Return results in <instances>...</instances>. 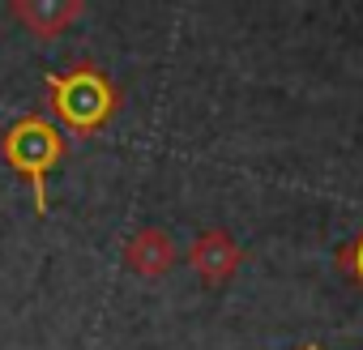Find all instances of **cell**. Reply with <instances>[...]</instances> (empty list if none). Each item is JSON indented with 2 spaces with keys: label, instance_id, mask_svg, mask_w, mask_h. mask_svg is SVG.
<instances>
[{
  "label": "cell",
  "instance_id": "obj_1",
  "mask_svg": "<svg viewBox=\"0 0 363 350\" xmlns=\"http://www.w3.org/2000/svg\"><path fill=\"white\" fill-rule=\"evenodd\" d=\"M48 107L60 120L65 132L73 137H94L99 128H107L124 103L120 86L111 81L107 69H99L94 60H77L65 73H48Z\"/></svg>",
  "mask_w": 363,
  "mask_h": 350
},
{
  "label": "cell",
  "instance_id": "obj_2",
  "mask_svg": "<svg viewBox=\"0 0 363 350\" xmlns=\"http://www.w3.org/2000/svg\"><path fill=\"white\" fill-rule=\"evenodd\" d=\"M65 145H69L65 132L48 115H39V111L18 115L5 128V137H0V158H5L22 175V180L30 184V197H35V214L39 218H48V210H52L48 184H52V171L65 158Z\"/></svg>",
  "mask_w": 363,
  "mask_h": 350
},
{
  "label": "cell",
  "instance_id": "obj_7",
  "mask_svg": "<svg viewBox=\"0 0 363 350\" xmlns=\"http://www.w3.org/2000/svg\"><path fill=\"white\" fill-rule=\"evenodd\" d=\"M299 350H325V346H320V341H303Z\"/></svg>",
  "mask_w": 363,
  "mask_h": 350
},
{
  "label": "cell",
  "instance_id": "obj_5",
  "mask_svg": "<svg viewBox=\"0 0 363 350\" xmlns=\"http://www.w3.org/2000/svg\"><path fill=\"white\" fill-rule=\"evenodd\" d=\"M175 261H179L175 239H171L162 227H141V231H133L128 244H124V269L137 273V278L158 282V278H167V273L175 269Z\"/></svg>",
  "mask_w": 363,
  "mask_h": 350
},
{
  "label": "cell",
  "instance_id": "obj_6",
  "mask_svg": "<svg viewBox=\"0 0 363 350\" xmlns=\"http://www.w3.org/2000/svg\"><path fill=\"white\" fill-rule=\"evenodd\" d=\"M337 269H342L346 282H354V286L363 290V231L350 235V239L337 248Z\"/></svg>",
  "mask_w": 363,
  "mask_h": 350
},
{
  "label": "cell",
  "instance_id": "obj_3",
  "mask_svg": "<svg viewBox=\"0 0 363 350\" xmlns=\"http://www.w3.org/2000/svg\"><path fill=\"white\" fill-rule=\"evenodd\" d=\"M189 265L197 269L201 286L218 290V286H227V282L240 273V265H244V248L231 239V231L210 227V231H201V235L193 239V248H189Z\"/></svg>",
  "mask_w": 363,
  "mask_h": 350
},
{
  "label": "cell",
  "instance_id": "obj_4",
  "mask_svg": "<svg viewBox=\"0 0 363 350\" xmlns=\"http://www.w3.org/2000/svg\"><path fill=\"white\" fill-rule=\"evenodd\" d=\"M9 18L35 39H60L73 22L86 18V0H9Z\"/></svg>",
  "mask_w": 363,
  "mask_h": 350
}]
</instances>
